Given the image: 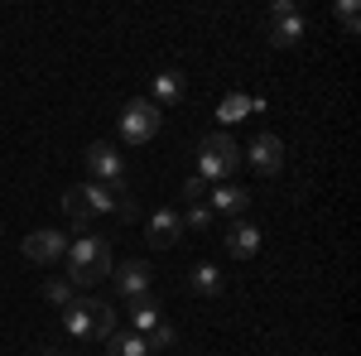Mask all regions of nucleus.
I'll use <instances>...</instances> for the list:
<instances>
[{
	"label": "nucleus",
	"mask_w": 361,
	"mask_h": 356,
	"mask_svg": "<svg viewBox=\"0 0 361 356\" xmlns=\"http://www.w3.org/2000/svg\"><path fill=\"white\" fill-rule=\"evenodd\" d=\"M178 97H183V73H173V68L154 73V97H149V102H154V106L164 111V106H173Z\"/></svg>",
	"instance_id": "15"
},
{
	"label": "nucleus",
	"mask_w": 361,
	"mask_h": 356,
	"mask_svg": "<svg viewBox=\"0 0 361 356\" xmlns=\"http://www.w3.org/2000/svg\"><path fill=\"white\" fill-rule=\"evenodd\" d=\"M159 125H164V111L154 106L149 97H135V102L121 106V140L126 145H149L159 135Z\"/></svg>",
	"instance_id": "3"
},
{
	"label": "nucleus",
	"mask_w": 361,
	"mask_h": 356,
	"mask_svg": "<svg viewBox=\"0 0 361 356\" xmlns=\"http://www.w3.org/2000/svg\"><path fill=\"white\" fill-rule=\"evenodd\" d=\"M149 279H154V270L145 265V260H126V265H116L111 270V284L121 299H135V294H149Z\"/></svg>",
	"instance_id": "10"
},
{
	"label": "nucleus",
	"mask_w": 361,
	"mask_h": 356,
	"mask_svg": "<svg viewBox=\"0 0 361 356\" xmlns=\"http://www.w3.org/2000/svg\"><path fill=\"white\" fill-rule=\"evenodd\" d=\"M188 226H197V231H202V226H212V212H207V202H193V207H188V217H183V231H188Z\"/></svg>",
	"instance_id": "20"
},
{
	"label": "nucleus",
	"mask_w": 361,
	"mask_h": 356,
	"mask_svg": "<svg viewBox=\"0 0 361 356\" xmlns=\"http://www.w3.org/2000/svg\"><path fill=\"white\" fill-rule=\"evenodd\" d=\"M106 356H149V342H145L140 332H111Z\"/></svg>",
	"instance_id": "16"
},
{
	"label": "nucleus",
	"mask_w": 361,
	"mask_h": 356,
	"mask_svg": "<svg viewBox=\"0 0 361 356\" xmlns=\"http://www.w3.org/2000/svg\"><path fill=\"white\" fill-rule=\"evenodd\" d=\"M39 356H58V347H39Z\"/></svg>",
	"instance_id": "22"
},
{
	"label": "nucleus",
	"mask_w": 361,
	"mask_h": 356,
	"mask_svg": "<svg viewBox=\"0 0 361 356\" xmlns=\"http://www.w3.org/2000/svg\"><path fill=\"white\" fill-rule=\"evenodd\" d=\"M255 250H260V226L246 221V217H236L226 226V255H231V260H250Z\"/></svg>",
	"instance_id": "12"
},
{
	"label": "nucleus",
	"mask_w": 361,
	"mask_h": 356,
	"mask_svg": "<svg viewBox=\"0 0 361 356\" xmlns=\"http://www.w3.org/2000/svg\"><path fill=\"white\" fill-rule=\"evenodd\" d=\"M97 303L102 299H78L73 308H63V332L73 342H92V328H97Z\"/></svg>",
	"instance_id": "11"
},
{
	"label": "nucleus",
	"mask_w": 361,
	"mask_h": 356,
	"mask_svg": "<svg viewBox=\"0 0 361 356\" xmlns=\"http://www.w3.org/2000/svg\"><path fill=\"white\" fill-rule=\"evenodd\" d=\"M178 236H183V217H178V207H159V212L149 217V226H145V241H149L154 250L178 246Z\"/></svg>",
	"instance_id": "8"
},
{
	"label": "nucleus",
	"mask_w": 361,
	"mask_h": 356,
	"mask_svg": "<svg viewBox=\"0 0 361 356\" xmlns=\"http://www.w3.org/2000/svg\"><path fill=\"white\" fill-rule=\"evenodd\" d=\"M265 39H270L275 49H294V44H304V15H299L289 0H275V5H270Z\"/></svg>",
	"instance_id": "5"
},
{
	"label": "nucleus",
	"mask_w": 361,
	"mask_h": 356,
	"mask_svg": "<svg viewBox=\"0 0 361 356\" xmlns=\"http://www.w3.org/2000/svg\"><path fill=\"white\" fill-rule=\"evenodd\" d=\"M246 207H250V192L236 188V183H212V188H207V212H212V217H231L236 221Z\"/></svg>",
	"instance_id": "9"
},
{
	"label": "nucleus",
	"mask_w": 361,
	"mask_h": 356,
	"mask_svg": "<svg viewBox=\"0 0 361 356\" xmlns=\"http://www.w3.org/2000/svg\"><path fill=\"white\" fill-rule=\"evenodd\" d=\"M87 173H92V183H106V188H126V159H121V149L116 145H87Z\"/></svg>",
	"instance_id": "4"
},
{
	"label": "nucleus",
	"mask_w": 361,
	"mask_h": 356,
	"mask_svg": "<svg viewBox=\"0 0 361 356\" xmlns=\"http://www.w3.org/2000/svg\"><path fill=\"white\" fill-rule=\"evenodd\" d=\"M111 270H116V260H111V246L102 236L87 231L78 241H68V279H73V289H92V284H102Z\"/></svg>",
	"instance_id": "1"
},
{
	"label": "nucleus",
	"mask_w": 361,
	"mask_h": 356,
	"mask_svg": "<svg viewBox=\"0 0 361 356\" xmlns=\"http://www.w3.org/2000/svg\"><path fill=\"white\" fill-rule=\"evenodd\" d=\"M44 299L58 303V308H73V303H78V289H73L68 274H63V279H44Z\"/></svg>",
	"instance_id": "17"
},
{
	"label": "nucleus",
	"mask_w": 361,
	"mask_h": 356,
	"mask_svg": "<svg viewBox=\"0 0 361 356\" xmlns=\"http://www.w3.org/2000/svg\"><path fill=\"white\" fill-rule=\"evenodd\" d=\"M188 289H193V299H217V294H222V270L207 265V260L193 265V270H188Z\"/></svg>",
	"instance_id": "14"
},
{
	"label": "nucleus",
	"mask_w": 361,
	"mask_h": 356,
	"mask_svg": "<svg viewBox=\"0 0 361 356\" xmlns=\"http://www.w3.org/2000/svg\"><path fill=\"white\" fill-rule=\"evenodd\" d=\"M337 20H342L347 34H357V0H342V5H337Z\"/></svg>",
	"instance_id": "21"
},
{
	"label": "nucleus",
	"mask_w": 361,
	"mask_h": 356,
	"mask_svg": "<svg viewBox=\"0 0 361 356\" xmlns=\"http://www.w3.org/2000/svg\"><path fill=\"white\" fill-rule=\"evenodd\" d=\"M145 342H149V356H154V352H169V347L178 342V332H173V323H159V328L145 332Z\"/></svg>",
	"instance_id": "18"
},
{
	"label": "nucleus",
	"mask_w": 361,
	"mask_h": 356,
	"mask_svg": "<svg viewBox=\"0 0 361 356\" xmlns=\"http://www.w3.org/2000/svg\"><path fill=\"white\" fill-rule=\"evenodd\" d=\"M246 164L255 168V173H265V178H275L279 168H284V140L279 135H255L250 140V149H246Z\"/></svg>",
	"instance_id": "7"
},
{
	"label": "nucleus",
	"mask_w": 361,
	"mask_h": 356,
	"mask_svg": "<svg viewBox=\"0 0 361 356\" xmlns=\"http://www.w3.org/2000/svg\"><path fill=\"white\" fill-rule=\"evenodd\" d=\"M236 168H241V149L231 135H207L197 145V178L202 183H231Z\"/></svg>",
	"instance_id": "2"
},
{
	"label": "nucleus",
	"mask_w": 361,
	"mask_h": 356,
	"mask_svg": "<svg viewBox=\"0 0 361 356\" xmlns=\"http://www.w3.org/2000/svg\"><path fill=\"white\" fill-rule=\"evenodd\" d=\"M207 188H212V183H202L197 173H188V178H183V192H178V197H183V202L193 207V202H207Z\"/></svg>",
	"instance_id": "19"
},
{
	"label": "nucleus",
	"mask_w": 361,
	"mask_h": 356,
	"mask_svg": "<svg viewBox=\"0 0 361 356\" xmlns=\"http://www.w3.org/2000/svg\"><path fill=\"white\" fill-rule=\"evenodd\" d=\"M126 318H130V332H140V337L164 323V313H159V299H154V294H135V299H126Z\"/></svg>",
	"instance_id": "13"
},
{
	"label": "nucleus",
	"mask_w": 361,
	"mask_h": 356,
	"mask_svg": "<svg viewBox=\"0 0 361 356\" xmlns=\"http://www.w3.org/2000/svg\"><path fill=\"white\" fill-rule=\"evenodd\" d=\"M20 250H25V260H34V265H58V260L68 255V236L44 226V231H29Z\"/></svg>",
	"instance_id": "6"
}]
</instances>
